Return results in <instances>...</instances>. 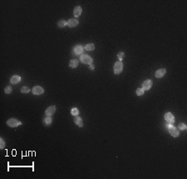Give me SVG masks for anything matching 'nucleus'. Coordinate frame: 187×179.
Here are the masks:
<instances>
[{
	"label": "nucleus",
	"instance_id": "20",
	"mask_svg": "<svg viewBox=\"0 0 187 179\" xmlns=\"http://www.w3.org/2000/svg\"><path fill=\"white\" fill-rule=\"evenodd\" d=\"M52 118H50V117H47V118L44 119V122H45L46 125H50V124L52 123Z\"/></svg>",
	"mask_w": 187,
	"mask_h": 179
},
{
	"label": "nucleus",
	"instance_id": "16",
	"mask_svg": "<svg viewBox=\"0 0 187 179\" xmlns=\"http://www.w3.org/2000/svg\"><path fill=\"white\" fill-rule=\"evenodd\" d=\"M95 49V45L92 43H89V44H87L85 46V50L87 51H92V50Z\"/></svg>",
	"mask_w": 187,
	"mask_h": 179
},
{
	"label": "nucleus",
	"instance_id": "8",
	"mask_svg": "<svg viewBox=\"0 0 187 179\" xmlns=\"http://www.w3.org/2000/svg\"><path fill=\"white\" fill-rule=\"evenodd\" d=\"M32 91H33V94L40 95V94H42V93H43L44 89L40 86H35V87H33V88Z\"/></svg>",
	"mask_w": 187,
	"mask_h": 179
},
{
	"label": "nucleus",
	"instance_id": "19",
	"mask_svg": "<svg viewBox=\"0 0 187 179\" xmlns=\"http://www.w3.org/2000/svg\"><path fill=\"white\" fill-rule=\"evenodd\" d=\"M117 58L119 59V61H122V60H123L125 58V53L123 52H119L117 53Z\"/></svg>",
	"mask_w": 187,
	"mask_h": 179
},
{
	"label": "nucleus",
	"instance_id": "24",
	"mask_svg": "<svg viewBox=\"0 0 187 179\" xmlns=\"http://www.w3.org/2000/svg\"><path fill=\"white\" fill-rule=\"evenodd\" d=\"M136 94L138 96H142L144 94V90L143 88H137L136 89Z\"/></svg>",
	"mask_w": 187,
	"mask_h": 179
},
{
	"label": "nucleus",
	"instance_id": "6",
	"mask_svg": "<svg viewBox=\"0 0 187 179\" xmlns=\"http://www.w3.org/2000/svg\"><path fill=\"white\" fill-rule=\"evenodd\" d=\"M152 81L151 79H147V80L144 81V83H142V88L143 90H149L150 88L152 86Z\"/></svg>",
	"mask_w": 187,
	"mask_h": 179
},
{
	"label": "nucleus",
	"instance_id": "9",
	"mask_svg": "<svg viewBox=\"0 0 187 179\" xmlns=\"http://www.w3.org/2000/svg\"><path fill=\"white\" fill-rule=\"evenodd\" d=\"M79 23L78 20L76 18H70L69 20L67 21V26L70 27V28H73V27H76L77 24Z\"/></svg>",
	"mask_w": 187,
	"mask_h": 179
},
{
	"label": "nucleus",
	"instance_id": "17",
	"mask_svg": "<svg viewBox=\"0 0 187 179\" xmlns=\"http://www.w3.org/2000/svg\"><path fill=\"white\" fill-rule=\"evenodd\" d=\"M57 25L60 28H64L66 25H67V22H66L65 20H60L59 22L57 23Z\"/></svg>",
	"mask_w": 187,
	"mask_h": 179
},
{
	"label": "nucleus",
	"instance_id": "15",
	"mask_svg": "<svg viewBox=\"0 0 187 179\" xmlns=\"http://www.w3.org/2000/svg\"><path fill=\"white\" fill-rule=\"evenodd\" d=\"M69 66L71 68H77V66H78V60L77 59H73L70 61L69 63Z\"/></svg>",
	"mask_w": 187,
	"mask_h": 179
},
{
	"label": "nucleus",
	"instance_id": "11",
	"mask_svg": "<svg viewBox=\"0 0 187 179\" xmlns=\"http://www.w3.org/2000/svg\"><path fill=\"white\" fill-rule=\"evenodd\" d=\"M21 81V77H19L18 75H14L11 77L10 79V83L12 84H17L19 82Z\"/></svg>",
	"mask_w": 187,
	"mask_h": 179
},
{
	"label": "nucleus",
	"instance_id": "18",
	"mask_svg": "<svg viewBox=\"0 0 187 179\" xmlns=\"http://www.w3.org/2000/svg\"><path fill=\"white\" fill-rule=\"evenodd\" d=\"M71 114L73 116H77L79 114V111L77 108H73L71 110Z\"/></svg>",
	"mask_w": 187,
	"mask_h": 179
},
{
	"label": "nucleus",
	"instance_id": "26",
	"mask_svg": "<svg viewBox=\"0 0 187 179\" xmlns=\"http://www.w3.org/2000/svg\"><path fill=\"white\" fill-rule=\"evenodd\" d=\"M90 68L91 69H94V67H93L92 65H90Z\"/></svg>",
	"mask_w": 187,
	"mask_h": 179
},
{
	"label": "nucleus",
	"instance_id": "23",
	"mask_svg": "<svg viewBox=\"0 0 187 179\" xmlns=\"http://www.w3.org/2000/svg\"><path fill=\"white\" fill-rule=\"evenodd\" d=\"M12 87L11 86H7L4 88V93H7V94H9V93H11V92H12Z\"/></svg>",
	"mask_w": 187,
	"mask_h": 179
},
{
	"label": "nucleus",
	"instance_id": "21",
	"mask_svg": "<svg viewBox=\"0 0 187 179\" xmlns=\"http://www.w3.org/2000/svg\"><path fill=\"white\" fill-rule=\"evenodd\" d=\"M29 91H30V89H29L28 87H23L22 88H21V93H28Z\"/></svg>",
	"mask_w": 187,
	"mask_h": 179
},
{
	"label": "nucleus",
	"instance_id": "10",
	"mask_svg": "<svg viewBox=\"0 0 187 179\" xmlns=\"http://www.w3.org/2000/svg\"><path fill=\"white\" fill-rule=\"evenodd\" d=\"M165 73H166V69L161 68V69L157 70V71L155 72V77H157V78H161V77H162Z\"/></svg>",
	"mask_w": 187,
	"mask_h": 179
},
{
	"label": "nucleus",
	"instance_id": "13",
	"mask_svg": "<svg viewBox=\"0 0 187 179\" xmlns=\"http://www.w3.org/2000/svg\"><path fill=\"white\" fill-rule=\"evenodd\" d=\"M81 12H82V9H81V8L80 7V6H77V7H75V9H74V11H73V14L75 17H79L80 15H81Z\"/></svg>",
	"mask_w": 187,
	"mask_h": 179
},
{
	"label": "nucleus",
	"instance_id": "14",
	"mask_svg": "<svg viewBox=\"0 0 187 179\" xmlns=\"http://www.w3.org/2000/svg\"><path fill=\"white\" fill-rule=\"evenodd\" d=\"M74 122H75V123L77 124L78 127L80 128L83 127V122H82V119L81 118V117H75V118H74Z\"/></svg>",
	"mask_w": 187,
	"mask_h": 179
},
{
	"label": "nucleus",
	"instance_id": "22",
	"mask_svg": "<svg viewBox=\"0 0 187 179\" xmlns=\"http://www.w3.org/2000/svg\"><path fill=\"white\" fill-rule=\"evenodd\" d=\"M178 128H179V130H180V131H184V130L186 129V125L184 123H180L178 126Z\"/></svg>",
	"mask_w": 187,
	"mask_h": 179
},
{
	"label": "nucleus",
	"instance_id": "3",
	"mask_svg": "<svg viewBox=\"0 0 187 179\" xmlns=\"http://www.w3.org/2000/svg\"><path fill=\"white\" fill-rule=\"evenodd\" d=\"M123 69V63L122 61H118L114 65V73L115 74H120Z\"/></svg>",
	"mask_w": 187,
	"mask_h": 179
},
{
	"label": "nucleus",
	"instance_id": "7",
	"mask_svg": "<svg viewBox=\"0 0 187 179\" xmlns=\"http://www.w3.org/2000/svg\"><path fill=\"white\" fill-rule=\"evenodd\" d=\"M56 112V107L55 106H50L49 108H47L45 114L47 117H51L52 115H53Z\"/></svg>",
	"mask_w": 187,
	"mask_h": 179
},
{
	"label": "nucleus",
	"instance_id": "5",
	"mask_svg": "<svg viewBox=\"0 0 187 179\" xmlns=\"http://www.w3.org/2000/svg\"><path fill=\"white\" fill-rule=\"evenodd\" d=\"M164 117H165V121L168 122V124H173L175 122V118L171 112H166Z\"/></svg>",
	"mask_w": 187,
	"mask_h": 179
},
{
	"label": "nucleus",
	"instance_id": "2",
	"mask_svg": "<svg viewBox=\"0 0 187 179\" xmlns=\"http://www.w3.org/2000/svg\"><path fill=\"white\" fill-rule=\"evenodd\" d=\"M80 59H81V63L84 64H89V65H91L93 63V59L89 55H87V54H82V55L80 57Z\"/></svg>",
	"mask_w": 187,
	"mask_h": 179
},
{
	"label": "nucleus",
	"instance_id": "1",
	"mask_svg": "<svg viewBox=\"0 0 187 179\" xmlns=\"http://www.w3.org/2000/svg\"><path fill=\"white\" fill-rule=\"evenodd\" d=\"M167 128H168L169 133H171V135L172 136V137H179L180 132H179V130L177 129L176 127H174L172 124H168V125H167Z\"/></svg>",
	"mask_w": 187,
	"mask_h": 179
},
{
	"label": "nucleus",
	"instance_id": "25",
	"mask_svg": "<svg viewBox=\"0 0 187 179\" xmlns=\"http://www.w3.org/2000/svg\"><path fill=\"white\" fill-rule=\"evenodd\" d=\"M0 148L1 149H3L5 147V143H4V140H3V138H0Z\"/></svg>",
	"mask_w": 187,
	"mask_h": 179
},
{
	"label": "nucleus",
	"instance_id": "12",
	"mask_svg": "<svg viewBox=\"0 0 187 179\" xmlns=\"http://www.w3.org/2000/svg\"><path fill=\"white\" fill-rule=\"evenodd\" d=\"M83 51H84L83 47L81 46V45H77L75 48H74V52H75L77 55H80V54H81Z\"/></svg>",
	"mask_w": 187,
	"mask_h": 179
},
{
	"label": "nucleus",
	"instance_id": "4",
	"mask_svg": "<svg viewBox=\"0 0 187 179\" xmlns=\"http://www.w3.org/2000/svg\"><path fill=\"white\" fill-rule=\"evenodd\" d=\"M7 124L11 128H16V127H17V126L21 125L22 122H19L18 120L15 119V118H10V119H8L7 121Z\"/></svg>",
	"mask_w": 187,
	"mask_h": 179
}]
</instances>
